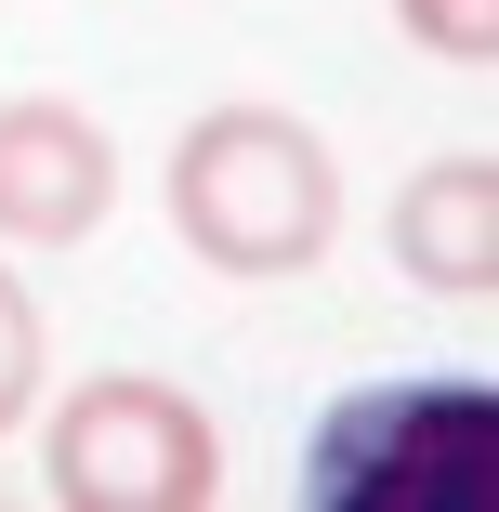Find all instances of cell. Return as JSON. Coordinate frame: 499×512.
Listing matches in <instances>:
<instances>
[{"mask_svg": "<svg viewBox=\"0 0 499 512\" xmlns=\"http://www.w3.org/2000/svg\"><path fill=\"white\" fill-rule=\"evenodd\" d=\"M171 237L211 276H303L342 237V158L289 106H211L171 145Z\"/></svg>", "mask_w": 499, "mask_h": 512, "instance_id": "cell-1", "label": "cell"}, {"mask_svg": "<svg viewBox=\"0 0 499 512\" xmlns=\"http://www.w3.org/2000/svg\"><path fill=\"white\" fill-rule=\"evenodd\" d=\"M486 499H499L486 381H355L303 447V512H486Z\"/></svg>", "mask_w": 499, "mask_h": 512, "instance_id": "cell-2", "label": "cell"}, {"mask_svg": "<svg viewBox=\"0 0 499 512\" xmlns=\"http://www.w3.org/2000/svg\"><path fill=\"white\" fill-rule=\"evenodd\" d=\"M40 486H53V512H211L224 499V434L184 381L106 368L53 407Z\"/></svg>", "mask_w": 499, "mask_h": 512, "instance_id": "cell-3", "label": "cell"}, {"mask_svg": "<svg viewBox=\"0 0 499 512\" xmlns=\"http://www.w3.org/2000/svg\"><path fill=\"white\" fill-rule=\"evenodd\" d=\"M106 211H119L106 119H79L66 92H14L0 106V237L14 250H79Z\"/></svg>", "mask_w": 499, "mask_h": 512, "instance_id": "cell-4", "label": "cell"}, {"mask_svg": "<svg viewBox=\"0 0 499 512\" xmlns=\"http://www.w3.org/2000/svg\"><path fill=\"white\" fill-rule=\"evenodd\" d=\"M381 250L434 302H486L499 289V171L486 158H421L394 184V211H381Z\"/></svg>", "mask_w": 499, "mask_h": 512, "instance_id": "cell-5", "label": "cell"}, {"mask_svg": "<svg viewBox=\"0 0 499 512\" xmlns=\"http://www.w3.org/2000/svg\"><path fill=\"white\" fill-rule=\"evenodd\" d=\"M40 368H53V329H40V302H27V276L0 263V434L40 407Z\"/></svg>", "mask_w": 499, "mask_h": 512, "instance_id": "cell-6", "label": "cell"}, {"mask_svg": "<svg viewBox=\"0 0 499 512\" xmlns=\"http://www.w3.org/2000/svg\"><path fill=\"white\" fill-rule=\"evenodd\" d=\"M394 27H408L434 66H460V79L499 66V0H394Z\"/></svg>", "mask_w": 499, "mask_h": 512, "instance_id": "cell-7", "label": "cell"}]
</instances>
